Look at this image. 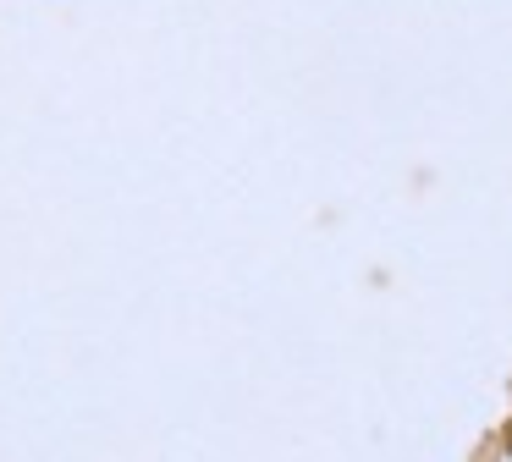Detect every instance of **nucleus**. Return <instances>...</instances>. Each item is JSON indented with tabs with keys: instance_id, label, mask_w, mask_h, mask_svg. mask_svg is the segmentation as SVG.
Returning a JSON list of instances; mask_svg holds the SVG:
<instances>
[{
	"instance_id": "obj_1",
	"label": "nucleus",
	"mask_w": 512,
	"mask_h": 462,
	"mask_svg": "<svg viewBox=\"0 0 512 462\" xmlns=\"http://www.w3.org/2000/svg\"><path fill=\"white\" fill-rule=\"evenodd\" d=\"M507 451H512V446H507Z\"/></svg>"
}]
</instances>
